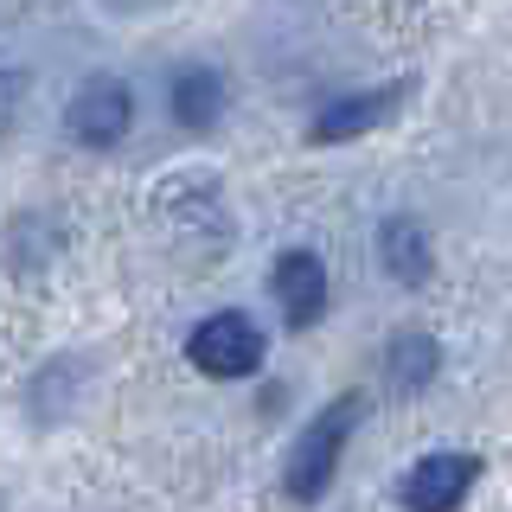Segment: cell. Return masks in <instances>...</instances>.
<instances>
[{"mask_svg":"<svg viewBox=\"0 0 512 512\" xmlns=\"http://www.w3.org/2000/svg\"><path fill=\"white\" fill-rule=\"evenodd\" d=\"M276 301L288 314V327H314L327 314V269L314 250H282L276 256Z\"/></svg>","mask_w":512,"mask_h":512,"instance_id":"5b68a950","label":"cell"},{"mask_svg":"<svg viewBox=\"0 0 512 512\" xmlns=\"http://www.w3.org/2000/svg\"><path fill=\"white\" fill-rule=\"evenodd\" d=\"M436 365H442L436 340H423V333H404V340H391V378L404 384V391H423V384L436 378Z\"/></svg>","mask_w":512,"mask_h":512,"instance_id":"9c48e42d","label":"cell"},{"mask_svg":"<svg viewBox=\"0 0 512 512\" xmlns=\"http://www.w3.org/2000/svg\"><path fill=\"white\" fill-rule=\"evenodd\" d=\"M391 109H404V84H384V90H365V96H340L314 116V141H346V135H365L378 128Z\"/></svg>","mask_w":512,"mask_h":512,"instance_id":"8992f818","label":"cell"},{"mask_svg":"<svg viewBox=\"0 0 512 512\" xmlns=\"http://www.w3.org/2000/svg\"><path fill=\"white\" fill-rule=\"evenodd\" d=\"M173 116L186 128H212L224 116V77L212 64H192V71L173 77Z\"/></svg>","mask_w":512,"mask_h":512,"instance_id":"ba28073f","label":"cell"},{"mask_svg":"<svg viewBox=\"0 0 512 512\" xmlns=\"http://www.w3.org/2000/svg\"><path fill=\"white\" fill-rule=\"evenodd\" d=\"M352 423H359V397H340V404H327L308 429H301L295 455H288V493H295L301 506H314L320 493L333 487V474H340V448L352 436Z\"/></svg>","mask_w":512,"mask_h":512,"instance_id":"6da1fadb","label":"cell"},{"mask_svg":"<svg viewBox=\"0 0 512 512\" xmlns=\"http://www.w3.org/2000/svg\"><path fill=\"white\" fill-rule=\"evenodd\" d=\"M128 116H135V103H128L122 77H84L71 109H64V128H71L77 148H116L128 135Z\"/></svg>","mask_w":512,"mask_h":512,"instance_id":"3957f363","label":"cell"},{"mask_svg":"<svg viewBox=\"0 0 512 512\" xmlns=\"http://www.w3.org/2000/svg\"><path fill=\"white\" fill-rule=\"evenodd\" d=\"M378 256H384V269H391L397 282H429V269H436V250H429V231L416 218H384V231H378Z\"/></svg>","mask_w":512,"mask_h":512,"instance_id":"52a82bcc","label":"cell"},{"mask_svg":"<svg viewBox=\"0 0 512 512\" xmlns=\"http://www.w3.org/2000/svg\"><path fill=\"white\" fill-rule=\"evenodd\" d=\"M186 359L199 365L205 378H250L263 365V333H256L250 314H212L199 320V333L186 340Z\"/></svg>","mask_w":512,"mask_h":512,"instance_id":"7a4b0ae2","label":"cell"},{"mask_svg":"<svg viewBox=\"0 0 512 512\" xmlns=\"http://www.w3.org/2000/svg\"><path fill=\"white\" fill-rule=\"evenodd\" d=\"M480 461L474 455H423L416 468L404 474V487H397V500H404L410 512H455L461 500H468Z\"/></svg>","mask_w":512,"mask_h":512,"instance_id":"277c9868","label":"cell"}]
</instances>
